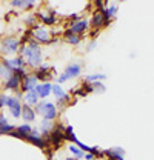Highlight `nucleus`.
<instances>
[{
	"mask_svg": "<svg viewBox=\"0 0 154 160\" xmlns=\"http://www.w3.org/2000/svg\"><path fill=\"white\" fill-rule=\"evenodd\" d=\"M26 65H29L31 68L37 69L42 65V48L34 39L29 40L28 43V54H26Z\"/></svg>",
	"mask_w": 154,
	"mask_h": 160,
	"instance_id": "nucleus-1",
	"label": "nucleus"
},
{
	"mask_svg": "<svg viewBox=\"0 0 154 160\" xmlns=\"http://www.w3.org/2000/svg\"><path fill=\"white\" fill-rule=\"evenodd\" d=\"M36 114H42L45 120H56L57 117V106L49 102H38L36 106Z\"/></svg>",
	"mask_w": 154,
	"mask_h": 160,
	"instance_id": "nucleus-2",
	"label": "nucleus"
},
{
	"mask_svg": "<svg viewBox=\"0 0 154 160\" xmlns=\"http://www.w3.org/2000/svg\"><path fill=\"white\" fill-rule=\"evenodd\" d=\"M19 39L14 37V36H8L5 39H2L0 42V52L3 54H13L19 49Z\"/></svg>",
	"mask_w": 154,
	"mask_h": 160,
	"instance_id": "nucleus-3",
	"label": "nucleus"
},
{
	"mask_svg": "<svg viewBox=\"0 0 154 160\" xmlns=\"http://www.w3.org/2000/svg\"><path fill=\"white\" fill-rule=\"evenodd\" d=\"M80 71H82L80 65H77V63L69 65V66L65 69V72H63L62 76H59V83H63V82H66V80H69V79L79 77V76H80Z\"/></svg>",
	"mask_w": 154,
	"mask_h": 160,
	"instance_id": "nucleus-4",
	"label": "nucleus"
},
{
	"mask_svg": "<svg viewBox=\"0 0 154 160\" xmlns=\"http://www.w3.org/2000/svg\"><path fill=\"white\" fill-rule=\"evenodd\" d=\"M33 39L37 43H49L51 42V34L46 28L36 26V28H33Z\"/></svg>",
	"mask_w": 154,
	"mask_h": 160,
	"instance_id": "nucleus-5",
	"label": "nucleus"
},
{
	"mask_svg": "<svg viewBox=\"0 0 154 160\" xmlns=\"http://www.w3.org/2000/svg\"><path fill=\"white\" fill-rule=\"evenodd\" d=\"M19 97L20 96H16V97L9 96V97H8V103H6V106L9 108V111H11L13 117H16V119L22 117V103H20Z\"/></svg>",
	"mask_w": 154,
	"mask_h": 160,
	"instance_id": "nucleus-6",
	"label": "nucleus"
},
{
	"mask_svg": "<svg viewBox=\"0 0 154 160\" xmlns=\"http://www.w3.org/2000/svg\"><path fill=\"white\" fill-rule=\"evenodd\" d=\"M26 142H29L31 145L37 146V148L43 149V151H45V149H46V146H48V142L38 134L37 129H33V131H31V134H28V136H26Z\"/></svg>",
	"mask_w": 154,
	"mask_h": 160,
	"instance_id": "nucleus-7",
	"label": "nucleus"
},
{
	"mask_svg": "<svg viewBox=\"0 0 154 160\" xmlns=\"http://www.w3.org/2000/svg\"><path fill=\"white\" fill-rule=\"evenodd\" d=\"M37 77L34 76V74H29V76H26L25 79L22 80V85H20V89L26 94V92H29V91H34L36 89V86H37Z\"/></svg>",
	"mask_w": 154,
	"mask_h": 160,
	"instance_id": "nucleus-8",
	"label": "nucleus"
},
{
	"mask_svg": "<svg viewBox=\"0 0 154 160\" xmlns=\"http://www.w3.org/2000/svg\"><path fill=\"white\" fill-rule=\"evenodd\" d=\"M49 65H40L37 69L34 71V76L37 77V80H42L45 83H49V80L53 79V74L49 72Z\"/></svg>",
	"mask_w": 154,
	"mask_h": 160,
	"instance_id": "nucleus-9",
	"label": "nucleus"
},
{
	"mask_svg": "<svg viewBox=\"0 0 154 160\" xmlns=\"http://www.w3.org/2000/svg\"><path fill=\"white\" fill-rule=\"evenodd\" d=\"M88 26H90V22H88V20L80 19V20H77V22H73L69 29H71V32H74V34L82 37V34L88 29Z\"/></svg>",
	"mask_w": 154,
	"mask_h": 160,
	"instance_id": "nucleus-10",
	"label": "nucleus"
},
{
	"mask_svg": "<svg viewBox=\"0 0 154 160\" xmlns=\"http://www.w3.org/2000/svg\"><path fill=\"white\" fill-rule=\"evenodd\" d=\"M108 23H110V20L105 19L103 14H102L100 11L94 12V14H93V19H91V22H90V25H91L94 29H100L102 26H106Z\"/></svg>",
	"mask_w": 154,
	"mask_h": 160,
	"instance_id": "nucleus-11",
	"label": "nucleus"
},
{
	"mask_svg": "<svg viewBox=\"0 0 154 160\" xmlns=\"http://www.w3.org/2000/svg\"><path fill=\"white\" fill-rule=\"evenodd\" d=\"M123 156H125V152L122 148H111V149L105 151V157L110 160H125Z\"/></svg>",
	"mask_w": 154,
	"mask_h": 160,
	"instance_id": "nucleus-12",
	"label": "nucleus"
},
{
	"mask_svg": "<svg viewBox=\"0 0 154 160\" xmlns=\"http://www.w3.org/2000/svg\"><path fill=\"white\" fill-rule=\"evenodd\" d=\"M22 117H23L25 122H34L36 120V111L29 105L23 103L22 105Z\"/></svg>",
	"mask_w": 154,
	"mask_h": 160,
	"instance_id": "nucleus-13",
	"label": "nucleus"
},
{
	"mask_svg": "<svg viewBox=\"0 0 154 160\" xmlns=\"http://www.w3.org/2000/svg\"><path fill=\"white\" fill-rule=\"evenodd\" d=\"M20 85H22V80H20L17 76L13 74L9 79L6 80V83H5V89H8V91H19Z\"/></svg>",
	"mask_w": 154,
	"mask_h": 160,
	"instance_id": "nucleus-14",
	"label": "nucleus"
},
{
	"mask_svg": "<svg viewBox=\"0 0 154 160\" xmlns=\"http://www.w3.org/2000/svg\"><path fill=\"white\" fill-rule=\"evenodd\" d=\"M34 91L38 94V97H40V99H45V97H48V96H49V92H53V85H51V83L37 85Z\"/></svg>",
	"mask_w": 154,
	"mask_h": 160,
	"instance_id": "nucleus-15",
	"label": "nucleus"
},
{
	"mask_svg": "<svg viewBox=\"0 0 154 160\" xmlns=\"http://www.w3.org/2000/svg\"><path fill=\"white\" fill-rule=\"evenodd\" d=\"M63 37H65V40H66L69 45H79V43H80V40H82L80 36H77V34H74V32H71V29L65 31Z\"/></svg>",
	"mask_w": 154,
	"mask_h": 160,
	"instance_id": "nucleus-16",
	"label": "nucleus"
},
{
	"mask_svg": "<svg viewBox=\"0 0 154 160\" xmlns=\"http://www.w3.org/2000/svg\"><path fill=\"white\" fill-rule=\"evenodd\" d=\"M38 94L36 91H29V92H26L25 94V100H26V105H29V106H33V105H36L37 106L38 103Z\"/></svg>",
	"mask_w": 154,
	"mask_h": 160,
	"instance_id": "nucleus-17",
	"label": "nucleus"
},
{
	"mask_svg": "<svg viewBox=\"0 0 154 160\" xmlns=\"http://www.w3.org/2000/svg\"><path fill=\"white\" fill-rule=\"evenodd\" d=\"M54 128H56V125H54V122H53V120H45L43 119L42 125H40V129H42V132H43V134H49Z\"/></svg>",
	"mask_w": 154,
	"mask_h": 160,
	"instance_id": "nucleus-18",
	"label": "nucleus"
},
{
	"mask_svg": "<svg viewBox=\"0 0 154 160\" xmlns=\"http://www.w3.org/2000/svg\"><path fill=\"white\" fill-rule=\"evenodd\" d=\"M11 76H13V71H11V69H9V68H8V66L3 63V62H0V77H2V79L8 80Z\"/></svg>",
	"mask_w": 154,
	"mask_h": 160,
	"instance_id": "nucleus-19",
	"label": "nucleus"
},
{
	"mask_svg": "<svg viewBox=\"0 0 154 160\" xmlns=\"http://www.w3.org/2000/svg\"><path fill=\"white\" fill-rule=\"evenodd\" d=\"M53 94L57 97V100H60V99H63V97H65V94H66V92L62 89V86H60V85H53Z\"/></svg>",
	"mask_w": 154,
	"mask_h": 160,
	"instance_id": "nucleus-20",
	"label": "nucleus"
},
{
	"mask_svg": "<svg viewBox=\"0 0 154 160\" xmlns=\"http://www.w3.org/2000/svg\"><path fill=\"white\" fill-rule=\"evenodd\" d=\"M16 131H19L22 134H25V136H28V134H31V131H33V128L28 125V123H23V125H20L16 128Z\"/></svg>",
	"mask_w": 154,
	"mask_h": 160,
	"instance_id": "nucleus-21",
	"label": "nucleus"
},
{
	"mask_svg": "<svg viewBox=\"0 0 154 160\" xmlns=\"http://www.w3.org/2000/svg\"><path fill=\"white\" fill-rule=\"evenodd\" d=\"M99 80H105V76H103V74H93V76H86L85 82H86V83H94V82H99Z\"/></svg>",
	"mask_w": 154,
	"mask_h": 160,
	"instance_id": "nucleus-22",
	"label": "nucleus"
},
{
	"mask_svg": "<svg viewBox=\"0 0 154 160\" xmlns=\"http://www.w3.org/2000/svg\"><path fill=\"white\" fill-rule=\"evenodd\" d=\"M69 151H71V154H73L76 159H79V160L83 159V156H85V152H82V151H80L77 146H74V145H71V146H69Z\"/></svg>",
	"mask_w": 154,
	"mask_h": 160,
	"instance_id": "nucleus-23",
	"label": "nucleus"
},
{
	"mask_svg": "<svg viewBox=\"0 0 154 160\" xmlns=\"http://www.w3.org/2000/svg\"><path fill=\"white\" fill-rule=\"evenodd\" d=\"M14 129H16V126H14V125L6 123V125H3V126L0 128V134H6V136H9V134H11Z\"/></svg>",
	"mask_w": 154,
	"mask_h": 160,
	"instance_id": "nucleus-24",
	"label": "nucleus"
},
{
	"mask_svg": "<svg viewBox=\"0 0 154 160\" xmlns=\"http://www.w3.org/2000/svg\"><path fill=\"white\" fill-rule=\"evenodd\" d=\"M38 17L42 19V22H43V23H46V25H54V23H56V17H54V16H51V14H49V16L38 14Z\"/></svg>",
	"mask_w": 154,
	"mask_h": 160,
	"instance_id": "nucleus-25",
	"label": "nucleus"
},
{
	"mask_svg": "<svg viewBox=\"0 0 154 160\" xmlns=\"http://www.w3.org/2000/svg\"><path fill=\"white\" fill-rule=\"evenodd\" d=\"M91 85H93V91H94V92H105V91H106L105 85L100 83V82H94V83H91Z\"/></svg>",
	"mask_w": 154,
	"mask_h": 160,
	"instance_id": "nucleus-26",
	"label": "nucleus"
},
{
	"mask_svg": "<svg viewBox=\"0 0 154 160\" xmlns=\"http://www.w3.org/2000/svg\"><path fill=\"white\" fill-rule=\"evenodd\" d=\"M25 23H26L28 26H34V28H36V23H37V17H36V16H31V17H28V19L25 20Z\"/></svg>",
	"mask_w": 154,
	"mask_h": 160,
	"instance_id": "nucleus-27",
	"label": "nucleus"
},
{
	"mask_svg": "<svg viewBox=\"0 0 154 160\" xmlns=\"http://www.w3.org/2000/svg\"><path fill=\"white\" fill-rule=\"evenodd\" d=\"M8 97H9V96H6V94H0V109H2L3 106H6V103H8Z\"/></svg>",
	"mask_w": 154,
	"mask_h": 160,
	"instance_id": "nucleus-28",
	"label": "nucleus"
},
{
	"mask_svg": "<svg viewBox=\"0 0 154 160\" xmlns=\"http://www.w3.org/2000/svg\"><path fill=\"white\" fill-rule=\"evenodd\" d=\"M73 94H74V96H79V97H86V92H85L83 89H76V91H73Z\"/></svg>",
	"mask_w": 154,
	"mask_h": 160,
	"instance_id": "nucleus-29",
	"label": "nucleus"
},
{
	"mask_svg": "<svg viewBox=\"0 0 154 160\" xmlns=\"http://www.w3.org/2000/svg\"><path fill=\"white\" fill-rule=\"evenodd\" d=\"M83 159L85 160H96V156H94L93 152H86V154L83 156Z\"/></svg>",
	"mask_w": 154,
	"mask_h": 160,
	"instance_id": "nucleus-30",
	"label": "nucleus"
},
{
	"mask_svg": "<svg viewBox=\"0 0 154 160\" xmlns=\"http://www.w3.org/2000/svg\"><path fill=\"white\" fill-rule=\"evenodd\" d=\"M94 46H96V42H91V43H90V46H88V49L91 51V49H93Z\"/></svg>",
	"mask_w": 154,
	"mask_h": 160,
	"instance_id": "nucleus-31",
	"label": "nucleus"
},
{
	"mask_svg": "<svg viewBox=\"0 0 154 160\" xmlns=\"http://www.w3.org/2000/svg\"><path fill=\"white\" fill-rule=\"evenodd\" d=\"M65 160H79V159H76V157H68V159H65Z\"/></svg>",
	"mask_w": 154,
	"mask_h": 160,
	"instance_id": "nucleus-32",
	"label": "nucleus"
},
{
	"mask_svg": "<svg viewBox=\"0 0 154 160\" xmlns=\"http://www.w3.org/2000/svg\"><path fill=\"white\" fill-rule=\"evenodd\" d=\"M49 160H57V159H49Z\"/></svg>",
	"mask_w": 154,
	"mask_h": 160,
	"instance_id": "nucleus-33",
	"label": "nucleus"
}]
</instances>
